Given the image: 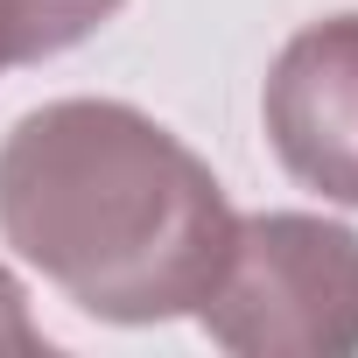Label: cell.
I'll use <instances>...</instances> for the list:
<instances>
[{
	"label": "cell",
	"mask_w": 358,
	"mask_h": 358,
	"mask_svg": "<svg viewBox=\"0 0 358 358\" xmlns=\"http://www.w3.org/2000/svg\"><path fill=\"white\" fill-rule=\"evenodd\" d=\"M43 351H50V337L36 330L22 281H15L8 267H0V358H43Z\"/></svg>",
	"instance_id": "cell-5"
},
{
	"label": "cell",
	"mask_w": 358,
	"mask_h": 358,
	"mask_svg": "<svg viewBox=\"0 0 358 358\" xmlns=\"http://www.w3.org/2000/svg\"><path fill=\"white\" fill-rule=\"evenodd\" d=\"M260 120L302 190L358 204V15L309 22L281 43L260 92Z\"/></svg>",
	"instance_id": "cell-3"
},
{
	"label": "cell",
	"mask_w": 358,
	"mask_h": 358,
	"mask_svg": "<svg viewBox=\"0 0 358 358\" xmlns=\"http://www.w3.org/2000/svg\"><path fill=\"white\" fill-rule=\"evenodd\" d=\"M239 211L162 120L57 99L0 141V239L106 323L197 316Z\"/></svg>",
	"instance_id": "cell-1"
},
{
	"label": "cell",
	"mask_w": 358,
	"mask_h": 358,
	"mask_svg": "<svg viewBox=\"0 0 358 358\" xmlns=\"http://www.w3.org/2000/svg\"><path fill=\"white\" fill-rule=\"evenodd\" d=\"M113 15L120 0H0V43H8V64H43L78 50Z\"/></svg>",
	"instance_id": "cell-4"
},
{
	"label": "cell",
	"mask_w": 358,
	"mask_h": 358,
	"mask_svg": "<svg viewBox=\"0 0 358 358\" xmlns=\"http://www.w3.org/2000/svg\"><path fill=\"white\" fill-rule=\"evenodd\" d=\"M211 344L239 358H351L358 351V232L316 211H253L197 302Z\"/></svg>",
	"instance_id": "cell-2"
},
{
	"label": "cell",
	"mask_w": 358,
	"mask_h": 358,
	"mask_svg": "<svg viewBox=\"0 0 358 358\" xmlns=\"http://www.w3.org/2000/svg\"><path fill=\"white\" fill-rule=\"evenodd\" d=\"M0 71H15V64H8V43H0Z\"/></svg>",
	"instance_id": "cell-6"
}]
</instances>
